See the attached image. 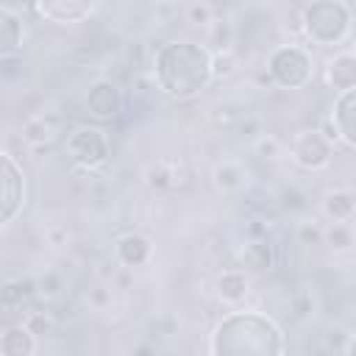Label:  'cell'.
Here are the masks:
<instances>
[{"label": "cell", "mask_w": 356, "mask_h": 356, "mask_svg": "<svg viewBox=\"0 0 356 356\" xmlns=\"http://www.w3.org/2000/svg\"><path fill=\"white\" fill-rule=\"evenodd\" d=\"M236 120H239V111H234L231 106H217V111H211V122H214V125L228 128V125H234Z\"/></svg>", "instance_id": "cell-30"}, {"label": "cell", "mask_w": 356, "mask_h": 356, "mask_svg": "<svg viewBox=\"0 0 356 356\" xmlns=\"http://www.w3.org/2000/svg\"><path fill=\"white\" fill-rule=\"evenodd\" d=\"M211 186L217 195H236L245 186V167L234 159H222L211 167Z\"/></svg>", "instance_id": "cell-18"}, {"label": "cell", "mask_w": 356, "mask_h": 356, "mask_svg": "<svg viewBox=\"0 0 356 356\" xmlns=\"http://www.w3.org/2000/svg\"><path fill=\"white\" fill-rule=\"evenodd\" d=\"M286 153L295 167H300L306 172H320L334 159V142L320 128H300L292 134Z\"/></svg>", "instance_id": "cell-7"}, {"label": "cell", "mask_w": 356, "mask_h": 356, "mask_svg": "<svg viewBox=\"0 0 356 356\" xmlns=\"http://www.w3.org/2000/svg\"><path fill=\"white\" fill-rule=\"evenodd\" d=\"M86 300H89V306H95V309L103 312V309L111 303V286H103V284L92 286V289L86 292Z\"/></svg>", "instance_id": "cell-29"}, {"label": "cell", "mask_w": 356, "mask_h": 356, "mask_svg": "<svg viewBox=\"0 0 356 356\" xmlns=\"http://www.w3.org/2000/svg\"><path fill=\"white\" fill-rule=\"evenodd\" d=\"M323 245L328 250H334V256H345L353 250L356 245V234L350 222H328L323 228Z\"/></svg>", "instance_id": "cell-21"}, {"label": "cell", "mask_w": 356, "mask_h": 356, "mask_svg": "<svg viewBox=\"0 0 356 356\" xmlns=\"http://www.w3.org/2000/svg\"><path fill=\"white\" fill-rule=\"evenodd\" d=\"M273 264H275V250L267 239H248L236 253V267L248 275H261L273 270Z\"/></svg>", "instance_id": "cell-12"}, {"label": "cell", "mask_w": 356, "mask_h": 356, "mask_svg": "<svg viewBox=\"0 0 356 356\" xmlns=\"http://www.w3.org/2000/svg\"><path fill=\"white\" fill-rule=\"evenodd\" d=\"M22 142L31 147V150H47L53 136H56V125L44 117V114H31L25 122H22Z\"/></svg>", "instance_id": "cell-19"}, {"label": "cell", "mask_w": 356, "mask_h": 356, "mask_svg": "<svg viewBox=\"0 0 356 356\" xmlns=\"http://www.w3.org/2000/svg\"><path fill=\"white\" fill-rule=\"evenodd\" d=\"M234 36H236V31H234V22L231 19H211V25H209V53H222V50H234Z\"/></svg>", "instance_id": "cell-23"}, {"label": "cell", "mask_w": 356, "mask_h": 356, "mask_svg": "<svg viewBox=\"0 0 356 356\" xmlns=\"http://www.w3.org/2000/svg\"><path fill=\"white\" fill-rule=\"evenodd\" d=\"M64 150H67L72 164H78L83 170H95V167L108 161L111 142H108V134L100 125H75L67 134Z\"/></svg>", "instance_id": "cell-6"}, {"label": "cell", "mask_w": 356, "mask_h": 356, "mask_svg": "<svg viewBox=\"0 0 356 356\" xmlns=\"http://www.w3.org/2000/svg\"><path fill=\"white\" fill-rule=\"evenodd\" d=\"M320 211L331 222H350L353 214H356V197H353V192L348 186H334V189H328L323 195Z\"/></svg>", "instance_id": "cell-17"}, {"label": "cell", "mask_w": 356, "mask_h": 356, "mask_svg": "<svg viewBox=\"0 0 356 356\" xmlns=\"http://www.w3.org/2000/svg\"><path fill=\"white\" fill-rule=\"evenodd\" d=\"M184 17H186V22H192V25L209 28L211 19H214V6L206 3V0H195V3H189V6L184 8Z\"/></svg>", "instance_id": "cell-28"}, {"label": "cell", "mask_w": 356, "mask_h": 356, "mask_svg": "<svg viewBox=\"0 0 356 356\" xmlns=\"http://www.w3.org/2000/svg\"><path fill=\"white\" fill-rule=\"evenodd\" d=\"M39 337L25 323H11L0 331V356H36Z\"/></svg>", "instance_id": "cell-13"}, {"label": "cell", "mask_w": 356, "mask_h": 356, "mask_svg": "<svg viewBox=\"0 0 356 356\" xmlns=\"http://www.w3.org/2000/svg\"><path fill=\"white\" fill-rule=\"evenodd\" d=\"M150 75L161 95L192 100L211 83V53L195 39H170L156 47Z\"/></svg>", "instance_id": "cell-1"}, {"label": "cell", "mask_w": 356, "mask_h": 356, "mask_svg": "<svg viewBox=\"0 0 356 356\" xmlns=\"http://www.w3.org/2000/svg\"><path fill=\"white\" fill-rule=\"evenodd\" d=\"M33 286H36V298H39V300H44V303L58 300L61 292H64V275H61V270L47 267V270H42V273L33 278Z\"/></svg>", "instance_id": "cell-22"}, {"label": "cell", "mask_w": 356, "mask_h": 356, "mask_svg": "<svg viewBox=\"0 0 356 356\" xmlns=\"http://www.w3.org/2000/svg\"><path fill=\"white\" fill-rule=\"evenodd\" d=\"M33 11L39 17H44L47 22L56 25H72V22H83L97 11V3H86V0H42L33 6Z\"/></svg>", "instance_id": "cell-10"}, {"label": "cell", "mask_w": 356, "mask_h": 356, "mask_svg": "<svg viewBox=\"0 0 356 356\" xmlns=\"http://www.w3.org/2000/svg\"><path fill=\"white\" fill-rule=\"evenodd\" d=\"M356 89H348V92H339L334 97V106H331V114H328V131H323L331 142L339 139L348 150L356 147Z\"/></svg>", "instance_id": "cell-9"}, {"label": "cell", "mask_w": 356, "mask_h": 356, "mask_svg": "<svg viewBox=\"0 0 356 356\" xmlns=\"http://www.w3.org/2000/svg\"><path fill=\"white\" fill-rule=\"evenodd\" d=\"M250 150H253V156H259L264 161H275V159L284 156L286 147L275 134H256L253 142H250Z\"/></svg>", "instance_id": "cell-24"}, {"label": "cell", "mask_w": 356, "mask_h": 356, "mask_svg": "<svg viewBox=\"0 0 356 356\" xmlns=\"http://www.w3.org/2000/svg\"><path fill=\"white\" fill-rule=\"evenodd\" d=\"M175 181H178V167L167 159H156L142 170V184L150 192H167L175 186Z\"/></svg>", "instance_id": "cell-20"}, {"label": "cell", "mask_w": 356, "mask_h": 356, "mask_svg": "<svg viewBox=\"0 0 356 356\" xmlns=\"http://www.w3.org/2000/svg\"><path fill=\"white\" fill-rule=\"evenodd\" d=\"M353 8L345 0H314L300 8V33L314 44L334 47L350 36Z\"/></svg>", "instance_id": "cell-3"}, {"label": "cell", "mask_w": 356, "mask_h": 356, "mask_svg": "<svg viewBox=\"0 0 356 356\" xmlns=\"http://www.w3.org/2000/svg\"><path fill=\"white\" fill-rule=\"evenodd\" d=\"M295 239H298V245H306V248L323 245V225L314 217H303L295 222Z\"/></svg>", "instance_id": "cell-27"}, {"label": "cell", "mask_w": 356, "mask_h": 356, "mask_svg": "<svg viewBox=\"0 0 356 356\" xmlns=\"http://www.w3.org/2000/svg\"><path fill=\"white\" fill-rule=\"evenodd\" d=\"M267 81L278 89H303L314 75V58L303 44H275L267 56Z\"/></svg>", "instance_id": "cell-4"}, {"label": "cell", "mask_w": 356, "mask_h": 356, "mask_svg": "<svg viewBox=\"0 0 356 356\" xmlns=\"http://www.w3.org/2000/svg\"><path fill=\"white\" fill-rule=\"evenodd\" d=\"M214 295L228 303V306H239L248 295H250V275L242 273L239 267H228L214 278Z\"/></svg>", "instance_id": "cell-14"}, {"label": "cell", "mask_w": 356, "mask_h": 356, "mask_svg": "<svg viewBox=\"0 0 356 356\" xmlns=\"http://www.w3.org/2000/svg\"><path fill=\"white\" fill-rule=\"evenodd\" d=\"M211 356H284V328L264 312L236 309L217 320L209 337Z\"/></svg>", "instance_id": "cell-2"}, {"label": "cell", "mask_w": 356, "mask_h": 356, "mask_svg": "<svg viewBox=\"0 0 356 356\" xmlns=\"http://www.w3.org/2000/svg\"><path fill=\"white\" fill-rule=\"evenodd\" d=\"M28 203V175L22 164L0 147V228L11 225Z\"/></svg>", "instance_id": "cell-5"}, {"label": "cell", "mask_w": 356, "mask_h": 356, "mask_svg": "<svg viewBox=\"0 0 356 356\" xmlns=\"http://www.w3.org/2000/svg\"><path fill=\"white\" fill-rule=\"evenodd\" d=\"M0 298H3L6 303H14V306L25 303L28 298H36V286H33V278L28 275V278H14V281H8V284L0 289Z\"/></svg>", "instance_id": "cell-25"}, {"label": "cell", "mask_w": 356, "mask_h": 356, "mask_svg": "<svg viewBox=\"0 0 356 356\" xmlns=\"http://www.w3.org/2000/svg\"><path fill=\"white\" fill-rule=\"evenodd\" d=\"M22 42H25V22H22V17L14 8L0 6V61L17 56Z\"/></svg>", "instance_id": "cell-16"}, {"label": "cell", "mask_w": 356, "mask_h": 356, "mask_svg": "<svg viewBox=\"0 0 356 356\" xmlns=\"http://www.w3.org/2000/svg\"><path fill=\"white\" fill-rule=\"evenodd\" d=\"M83 111L92 120H114L122 111V89L111 78H97L83 92Z\"/></svg>", "instance_id": "cell-8"}, {"label": "cell", "mask_w": 356, "mask_h": 356, "mask_svg": "<svg viewBox=\"0 0 356 356\" xmlns=\"http://www.w3.org/2000/svg\"><path fill=\"white\" fill-rule=\"evenodd\" d=\"M25 325H28L33 334H39V325L50 328V320H47V317H42V314H36V312H31V314L25 317Z\"/></svg>", "instance_id": "cell-32"}, {"label": "cell", "mask_w": 356, "mask_h": 356, "mask_svg": "<svg viewBox=\"0 0 356 356\" xmlns=\"http://www.w3.org/2000/svg\"><path fill=\"white\" fill-rule=\"evenodd\" d=\"M44 239H47V245H53V248H64L67 239H70V234H67L64 225H50V228H44Z\"/></svg>", "instance_id": "cell-31"}, {"label": "cell", "mask_w": 356, "mask_h": 356, "mask_svg": "<svg viewBox=\"0 0 356 356\" xmlns=\"http://www.w3.org/2000/svg\"><path fill=\"white\" fill-rule=\"evenodd\" d=\"M153 256V239L142 231H128L122 236H117L114 242V259L125 267V270H136L145 267Z\"/></svg>", "instance_id": "cell-11"}, {"label": "cell", "mask_w": 356, "mask_h": 356, "mask_svg": "<svg viewBox=\"0 0 356 356\" xmlns=\"http://www.w3.org/2000/svg\"><path fill=\"white\" fill-rule=\"evenodd\" d=\"M253 225H248V236L250 239H267V228L264 225H259L261 220H250Z\"/></svg>", "instance_id": "cell-33"}, {"label": "cell", "mask_w": 356, "mask_h": 356, "mask_svg": "<svg viewBox=\"0 0 356 356\" xmlns=\"http://www.w3.org/2000/svg\"><path fill=\"white\" fill-rule=\"evenodd\" d=\"M236 70H239V56L234 50L211 53V81H225L236 75Z\"/></svg>", "instance_id": "cell-26"}, {"label": "cell", "mask_w": 356, "mask_h": 356, "mask_svg": "<svg viewBox=\"0 0 356 356\" xmlns=\"http://www.w3.org/2000/svg\"><path fill=\"white\" fill-rule=\"evenodd\" d=\"M325 81H328V86H334L337 95L356 86V53L350 47L339 50V53H334V58H328Z\"/></svg>", "instance_id": "cell-15"}]
</instances>
